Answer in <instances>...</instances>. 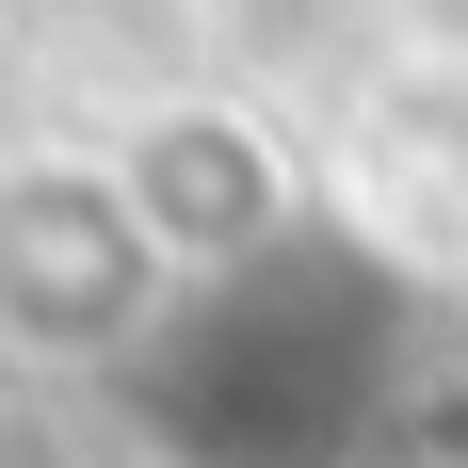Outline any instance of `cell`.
Listing matches in <instances>:
<instances>
[{
    "label": "cell",
    "mask_w": 468,
    "mask_h": 468,
    "mask_svg": "<svg viewBox=\"0 0 468 468\" xmlns=\"http://www.w3.org/2000/svg\"><path fill=\"white\" fill-rule=\"evenodd\" d=\"M162 291L113 162H16L0 178V356H113Z\"/></svg>",
    "instance_id": "6da1fadb"
},
{
    "label": "cell",
    "mask_w": 468,
    "mask_h": 468,
    "mask_svg": "<svg viewBox=\"0 0 468 468\" xmlns=\"http://www.w3.org/2000/svg\"><path fill=\"white\" fill-rule=\"evenodd\" d=\"M113 194H130V227L162 242V275H227V259H259V242L291 227L275 130H259V113H210V97L145 113L130 162H113Z\"/></svg>",
    "instance_id": "7a4b0ae2"
},
{
    "label": "cell",
    "mask_w": 468,
    "mask_h": 468,
    "mask_svg": "<svg viewBox=\"0 0 468 468\" xmlns=\"http://www.w3.org/2000/svg\"><path fill=\"white\" fill-rule=\"evenodd\" d=\"M356 194H372V227L436 242V259H468V65H436V81L372 97V130H356Z\"/></svg>",
    "instance_id": "3957f363"
}]
</instances>
